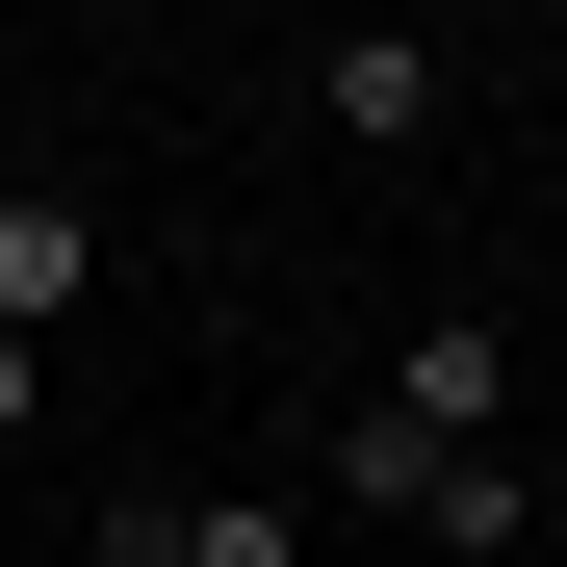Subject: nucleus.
Segmentation results:
<instances>
[{"instance_id": "f257e3e1", "label": "nucleus", "mask_w": 567, "mask_h": 567, "mask_svg": "<svg viewBox=\"0 0 567 567\" xmlns=\"http://www.w3.org/2000/svg\"><path fill=\"white\" fill-rule=\"evenodd\" d=\"M336 491H361V516H388V542H439V567H516V542L567 516V491H542V464H516V439H491V464H388V439H336Z\"/></svg>"}, {"instance_id": "f03ea898", "label": "nucleus", "mask_w": 567, "mask_h": 567, "mask_svg": "<svg viewBox=\"0 0 567 567\" xmlns=\"http://www.w3.org/2000/svg\"><path fill=\"white\" fill-rule=\"evenodd\" d=\"M361 439H388V464H491L516 439V336L491 310H413V361L361 388Z\"/></svg>"}, {"instance_id": "7ed1b4c3", "label": "nucleus", "mask_w": 567, "mask_h": 567, "mask_svg": "<svg viewBox=\"0 0 567 567\" xmlns=\"http://www.w3.org/2000/svg\"><path fill=\"white\" fill-rule=\"evenodd\" d=\"M104 567H310V491H104Z\"/></svg>"}, {"instance_id": "20e7f679", "label": "nucleus", "mask_w": 567, "mask_h": 567, "mask_svg": "<svg viewBox=\"0 0 567 567\" xmlns=\"http://www.w3.org/2000/svg\"><path fill=\"white\" fill-rule=\"evenodd\" d=\"M439 104H464V78H439L413 27H336V52H310V130H336V155H439Z\"/></svg>"}, {"instance_id": "39448f33", "label": "nucleus", "mask_w": 567, "mask_h": 567, "mask_svg": "<svg viewBox=\"0 0 567 567\" xmlns=\"http://www.w3.org/2000/svg\"><path fill=\"white\" fill-rule=\"evenodd\" d=\"M104 310V181H0V336Z\"/></svg>"}, {"instance_id": "423d86ee", "label": "nucleus", "mask_w": 567, "mask_h": 567, "mask_svg": "<svg viewBox=\"0 0 567 567\" xmlns=\"http://www.w3.org/2000/svg\"><path fill=\"white\" fill-rule=\"evenodd\" d=\"M0 439H52V336H0Z\"/></svg>"}]
</instances>
